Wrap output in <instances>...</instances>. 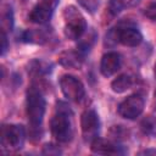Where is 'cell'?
<instances>
[{
  "label": "cell",
  "instance_id": "obj_1",
  "mask_svg": "<svg viewBox=\"0 0 156 156\" xmlns=\"http://www.w3.org/2000/svg\"><path fill=\"white\" fill-rule=\"evenodd\" d=\"M72 112L66 104H57V112L52 117L50 127L52 136L60 143H67L73 136V124L71 121Z\"/></svg>",
  "mask_w": 156,
  "mask_h": 156
},
{
  "label": "cell",
  "instance_id": "obj_2",
  "mask_svg": "<svg viewBox=\"0 0 156 156\" xmlns=\"http://www.w3.org/2000/svg\"><path fill=\"white\" fill-rule=\"evenodd\" d=\"M65 35L71 40H77L83 37L87 30V22L82 13L74 6H67L63 10Z\"/></svg>",
  "mask_w": 156,
  "mask_h": 156
},
{
  "label": "cell",
  "instance_id": "obj_3",
  "mask_svg": "<svg viewBox=\"0 0 156 156\" xmlns=\"http://www.w3.org/2000/svg\"><path fill=\"white\" fill-rule=\"evenodd\" d=\"M45 106H46L45 99L41 95V93L32 89L28 93L27 101H26L27 116L32 128H39L41 126V122L45 115Z\"/></svg>",
  "mask_w": 156,
  "mask_h": 156
},
{
  "label": "cell",
  "instance_id": "obj_4",
  "mask_svg": "<svg viewBox=\"0 0 156 156\" xmlns=\"http://www.w3.org/2000/svg\"><path fill=\"white\" fill-rule=\"evenodd\" d=\"M26 132L18 124H4L1 128V145L7 150H17L23 146Z\"/></svg>",
  "mask_w": 156,
  "mask_h": 156
},
{
  "label": "cell",
  "instance_id": "obj_5",
  "mask_svg": "<svg viewBox=\"0 0 156 156\" xmlns=\"http://www.w3.org/2000/svg\"><path fill=\"white\" fill-rule=\"evenodd\" d=\"M144 98L139 94H133L123 100L118 106V115L126 119H135L144 111Z\"/></svg>",
  "mask_w": 156,
  "mask_h": 156
},
{
  "label": "cell",
  "instance_id": "obj_6",
  "mask_svg": "<svg viewBox=\"0 0 156 156\" xmlns=\"http://www.w3.org/2000/svg\"><path fill=\"white\" fill-rule=\"evenodd\" d=\"M60 87L63 95L71 101H80L85 95L83 83L71 74H65L60 79Z\"/></svg>",
  "mask_w": 156,
  "mask_h": 156
},
{
  "label": "cell",
  "instance_id": "obj_7",
  "mask_svg": "<svg viewBox=\"0 0 156 156\" xmlns=\"http://www.w3.org/2000/svg\"><path fill=\"white\" fill-rule=\"evenodd\" d=\"M82 133L85 140H90L96 138V133L99 130V117L94 110H87L80 118Z\"/></svg>",
  "mask_w": 156,
  "mask_h": 156
},
{
  "label": "cell",
  "instance_id": "obj_8",
  "mask_svg": "<svg viewBox=\"0 0 156 156\" xmlns=\"http://www.w3.org/2000/svg\"><path fill=\"white\" fill-rule=\"evenodd\" d=\"M116 32H117V40L126 46H138L143 40L141 33L134 27L116 28Z\"/></svg>",
  "mask_w": 156,
  "mask_h": 156
},
{
  "label": "cell",
  "instance_id": "obj_9",
  "mask_svg": "<svg viewBox=\"0 0 156 156\" xmlns=\"http://www.w3.org/2000/svg\"><path fill=\"white\" fill-rule=\"evenodd\" d=\"M122 58L119 54L117 52H107L102 56L101 62H100V72L105 77H110L115 74L119 68H121Z\"/></svg>",
  "mask_w": 156,
  "mask_h": 156
},
{
  "label": "cell",
  "instance_id": "obj_10",
  "mask_svg": "<svg viewBox=\"0 0 156 156\" xmlns=\"http://www.w3.org/2000/svg\"><path fill=\"white\" fill-rule=\"evenodd\" d=\"M91 151L100 155H116L122 154L123 151L119 149L121 146H117L116 144L111 143L110 140L102 139V138H94L91 141Z\"/></svg>",
  "mask_w": 156,
  "mask_h": 156
},
{
  "label": "cell",
  "instance_id": "obj_11",
  "mask_svg": "<svg viewBox=\"0 0 156 156\" xmlns=\"http://www.w3.org/2000/svg\"><path fill=\"white\" fill-rule=\"evenodd\" d=\"M83 60L84 58L80 51H74V50L63 51L58 56V62L66 68H79L83 63Z\"/></svg>",
  "mask_w": 156,
  "mask_h": 156
},
{
  "label": "cell",
  "instance_id": "obj_12",
  "mask_svg": "<svg viewBox=\"0 0 156 156\" xmlns=\"http://www.w3.org/2000/svg\"><path fill=\"white\" fill-rule=\"evenodd\" d=\"M52 9L44 5V4H39L37 5L32 12L29 13V20L34 23H39V24H43V23H46L48 21H50L51 16H52Z\"/></svg>",
  "mask_w": 156,
  "mask_h": 156
},
{
  "label": "cell",
  "instance_id": "obj_13",
  "mask_svg": "<svg viewBox=\"0 0 156 156\" xmlns=\"http://www.w3.org/2000/svg\"><path fill=\"white\" fill-rule=\"evenodd\" d=\"M133 84V79L130 78V76L128 74H121L118 76L116 79L112 80L111 83V88L115 93H124L127 91Z\"/></svg>",
  "mask_w": 156,
  "mask_h": 156
},
{
  "label": "cell",
  "instance_id": "obj_14",
  "mask_svg": "<svg viewBox=\"0 0 156 156\" xmlns=\"http://www.w3.org/2000/svg\"><path fill=\"white\" fill-rule=\"evenodd\" d=\"M13 27V13L9 5H5L1 10V30L9 32Z\"/></svg>",
  "mask_w": 156,
  "mask_h": 156
},
{
  "label": "cell",
  "instance_id": "obj_15",
  "mask_svg": "<svg viewBox=\"0 0 156 156\" xmlns=\"http://www.w3.org/2000/svg\"><path fill=\"white\" fill-rule=\"evenodd\" d=\"M141 130L144 132V134L146 135H156V118H154L152 116H147L145 117L141 123H140Z\"/></svg>",
  "mask_w": 156,
  "mask_h": 156
},
{
  "label": "cell",
  "instance_id": "obj_16",
  "mask_svg": "<svg viewBox=\"0 0 156 156\" xmlns=\"http://www.w3.org/2000/svg\"><path fill=\"white\" fill-rule=\"evenodd\" d=\"M45 39V35L41 30H27L23 34V40L24 41H30V43H43Z\"/></svg>",
  "mask_w": 156,
  "mask_h": 156
},
{
  "label": "cell",
  "instance_id": "obj_17",
  "mask_svg": "<svg viewBox=\"0 0 156 156\" xmlns=\"http://www.w3.org/2000/svg\"><path fill=\"white\" fill-rule=\"evenodd\" d=\"M78 4L88 12L94 13L98 9V0H77Z\"/></svg>",
  "mask_w": 156,
  "mask_h": 156
},
{
  "label": "cell",
  "instance_id": "obj_18",
  "mask_svg": "<svg viewBox=\"0 0 156 156\" xmlns=\"http://www.w3.org/2000/svg\"><path fill=\"white\" fill-rule=\"evenodd\" d=\"M111 135L113 136V139L121 140V139H126L127 138L128 132L122 126H113L112 129H111Z\"/></svg>",
  "mask_w": 156,
  "mask_h": 156
},
{
  "label": "cell",
  "instance_id": "obj_19",
  "mask_svg": "<svg viewBox=\"0 0 156 156\" xmlns=\"http://www.w3.org/2000/svg\"><path fill=\"white\" fill-rule=\"evenodd\" d=\"M124 7V0H110V11L113 15L119 13Z\"/></svg>",
  "mask_w": 156,
  "mask_h": 156
},
{
  "label": "cell",
  "instance_id": "obj_20",
  "mask_svg": "<svg viewBox=\"0 0 156 156\" xmlns=\"http://www.w3.org/2000/svg\"><path fill=\"white\" fill-rule=\"evenodd\" d=\"M43 154L58 155V154H61V151H60V149H58L57 146H55V145H52V144H46V145L44 146V149H43Z\"/></svg>",
  "mask_w": 156,
  "mask_h": 156
},
{
  "label": "cell",
  "instance_id": "obj_21",
  "mask_svg": "<svg viewBox=\"0 0 156 156\" xmlns=\"http://www.w3.org/2000/svg\"><path fill=\"white\" fill-rule=\"evenodd\" d=\"M145 16L152 21L156 20V4H151L145 10Z\"/></svg>",
  "mask_w": 156,
  "mask_h": 156
},
{
  "label": "cell",
  "instance_id": "obj_22",
  "mask_svg": "<svg viewBox=\"0 0 156 156\" xmlns=\"http://www.w3.org/2000/svg\"><path fill=\"white\" fill-rule=\"evenodd\" d=\"M0 37H1V55H5V52H6V50H7V46H9V44H7V35H6V32L1 30Z\"/></svg>",
  "mask_w": 156,
  "mask_h": 156
},
{
  "label": "cell",
  "instance_id": "obj_23",
  "mask_svg": "<svg viewBox=\"0 0 156 156\" xmlns=\"http://www.w3.org/2000/svg\"><path fill=\"white\" fill-rule=\"evenodd\" d=\"M41 4H44V5L49 6V7H51V9L54 10V9L57 6L58 0H41Z\"/></svg>",
  "mask_w": 156,
  "mask_h": 156
},
{
  "label": "cell",
  "instance_id": "obj_24",
  "mask_svg": "<svg viewBox=\"0 0 156 156\" xmlns=\"http://www.w3.org/2000/svg\"><path fill=\"white\" fill-rule=\"evenodd\" d=\"M140 154H144V155H149V154H154V155H156V150H145V151H141Z\"/></svg>",
  "mask_w": 156,
  "mask_h": 156
},
{
  "label": "cell",
  "instance_id": "obj_25",
  "mask_svg": "<svg viewBox=\"0 0 156 156\" xmlns=\"http://www.w3.org/2000/svg\"><path fill=\"white\" fill-rule=\"evenodd\" d=\"M155 74H156V63H155Z\"/></svg>",
  "mask_w": 156,
  "mask_h": 156
}]
</instances>
